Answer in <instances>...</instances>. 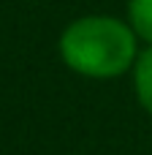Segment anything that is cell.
Listing matches in <instances>:
<instances>
[{
  "instance_id": "2",
  "label": "cell",
  "mask_w": 152,
  "mask_h": 155,
  "mask_svg": "<svg viewBox=\"0 0 152 155\" xmlns=\"http://www.w3.org/2000/svg\"><path fill=\"white\" fill-rule=\"evenodd\" d=\"M128 19H131V30L147 44H152V0H131Z\"/></svg>"
},
{
  "instance_id": "1",
  "label": "cell",
  "mask_w": 152,
  "mask_h": 155,
  "mask_svg": "<svg viewBox=\"0 0 152 155\" xmlns=\"http://www.w3.org/2000/svg\"><path fill=\"white\" fill-rule=\"evenodd\" d=\"M65 65L82 76L112 79L131 68L136 57V33L114 16H82L60 35Z\"/></svg>"
},
{
  "instance_id": "3",
  "label": "cell",
  "mask_w": 152,
  "mask_h": 155,
  "mask_svg": "<svg viewBox=\"0 0 152 155\" xmlns=\"http://www.w3.org/2000/svg\"><path fill=\"white\" fill-rule=\"evenodd\" d=\"M136 93L141 106L152 114V44L144 49V54L136 63Z\"/></svg>"
}]
</instances>
